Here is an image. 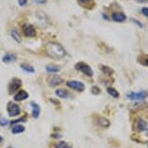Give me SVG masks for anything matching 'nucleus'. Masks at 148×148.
<instances>
[{
	"instance_id": "1a4fd4ad",
	"label": "nucleus",
	"mask_w": 148,
	"mask_h": 148,
	"mask_svg": "<svg viewBox=\"0 0 148 148\" xmlns=\"http://www.w3.org/2000/svg\"><path fill=\"white\" fill-rule=\"evenodd\" d=\"M27 98H28V93H27L26 91L19 90L18 93L15 95L14 100H15V101H23V100L27 99Z\"/></svg>"
},
{
	"instance_id": "4be33fe9",
	"label": "nucleus",
	"mask_w": 148,
	"mask_h": 148,
	"mask_svg": "<svg viewBox=\"0 0 148 148\" xmlns=\"http://www.w3.org/2000/svg\"><path fill=\"white\" fill-rule=\"evenodd\" d=\"M21 69L23 70V71L27 72V73H34L35 72V70H34L33 67L29 66V65H26V64H22V65H21Z\"/></svg>"
},
{
	"instance_id": "7ed1b4c3",
	"label": "nucleus",
	"mask_w": 148,
	"mask_h": 148,
	"mask_svg": "<svg viewBox=\"0 0 148 148\" xmlns=\"http://www.w3.org/2000/svg\"><path fill=\"white\" fill-rule=\"evenodd\" d=\"M147 92L140 91V92H129L127 94V98L131 101H141L147 97Z\"/></svg>"
},
{
	"instance_id": "412c9836",
	"label": "nucleus",
	"mask_w": 148,
	"mask_h": 148,
	"mask_svg": "<svg viewBox=\"0 0 148 148\" xmlns=\"http://www.w3.org/2000/svg\"><path fill=\"white\" fill-rule=\"evenodd\" d=\"M11 36H12V38L16 42V43H21V36H19L18 31H16V30H12V31H11Z\"/></svg>"
},
{
	"instance_id": "0eeeda50",
	"label": "nucleus",
	"mask_w": 148,
	"mask_h": 148,
	"mask_svg": "<svg viewBox=\"0 0 148 148\" xmlns=\"http://www.w3.org/2000/svg\"><path fill=\"white\" fill-rule=\"evenodd\" d=\"M111 18L115 22H123L126 21L127 16L125 15L124 13H121V12H115L112 14V16H111Z\"/></svg>"
},
{
	"instance_id": "7c9ffc66",
	"label": "nucleus",
	"mask_w": 148,
	"mask_h": 148,
	"mask_svg": "<svg viewBox=\"0 0 148 148\" xmlns=\"http://www.w3.org/2000/svg\"><path fill=\"white\" fill-rule=\"evenodd\" d=\"M136 2H138V3H146V2H148V0H136Z\"/></svg>"
},
{
	"instance_id": "ddd939ff",
	"label": "nucleus",
	"mask_w": 148,
	"mask_h": 148,
	"mask_svg": "<svg viewBox=\"0 0 148 148\" xmlns=\"http://www.w3.org/2000/svg\"><path fill=\"white\" fill-rule=\"evenodd\" d=\"M61 82H62V79H61L60 77H58V76L52 77L51 79H49V85H51V86H56L58 84H60Z\"/></svg>"
},
{
	"instance_id": "a211bd4d",
	"label": "nucleus",
	"mask_w": 148,
	"mask_h": 148,
	"mask_svg": "<svg viewBox=\"0 0 148 148\" xmlns=\"http://www.w3.org/2000/svg\"><path fill=\"white\" fill-rule=\"evenodd\" d=\"M55 94H56L59 98H64V99L69 96L68 92L66 90H64V89H57V90L55 91Z\"/></svg>"
},
{
	"instance_id": "f257e3e1",
	"label": "nucleus",
	"mask_w": 148,
	"mask_h": 148,
	"mask_svg": "<svg viewBox=\"0 0 148 148\" xmlns=\"http://www.w3.org/2000/svg\"><path fill=\"white\" fill-rule=\"evenodd\" d=\"M47 53L52 58L59 59L66 55V51L60 44L57 43H49L47 45Z\"/></svg>"
},
{
	"instance_id": "f8f14e48",
	"label": "nucleus",
	"mask_w": 148,
	"mask_h": 148,
	"mask_svg": "<svg viewBox=\"0 0 148 148\" xmlns=\"http://www.w3.org/2000/svg\"><path fill=\"white\" fill-rule=\"evenodd\" d=\"M16 60V55L15 53H8L3 57V62L8 63V64L15 62Z\"/></svg>"
},
{
	"instance_id": "423d86ee",
	"label": "nucleus",
	"mask_w": 148,
	"mask_h": 148,
	"mask_svg": "<svg viewBox=\"0 0 148 148\" xmlns=\"http://www.w3.org/2000/svg\"><path fill=\"white\" fill-rule=\"evenodd\" d=\"M21 79H13V80L11 82V84H10V93H14L16 92V90H18V88L21 87Z\"/></svg>"
},
{
	"instance_id": "a878e982",
	"label": "nucleus",
	"mask_w": 148,
	"mask_h": 148,
	"mask_svg": "<svg viewBox=\"0 0 148 148\" xmlns=\"http://www.w3.org/2000/svg\"><path fill=\"white\" fill-rule=\"evenodd\" d=\"M131 21H132L134 23H136V25H138L139 27H140V28H143V24L141 23L140 21H138V19H136V18H131Z\"/></svg>"
},
{
	"instance_id": "cd10ccee",
	"label": "nucleus",
	"mask_w": 148,
	"mask_h": 148,
	"mask_svg": "<svg viewBox=\"0 0 148 148\" xmlns=\"http://www.w3.org/2000/svg\"><path fill=\"white\" fill-rule=\"evenodd\" d=\"M82 4H88L89 2H93V0H77Z\"/></svg>"
},
{
	"instance_id": "9d476101",
	"label": "nucleus",
	"mask_w": 148,
	"mask_h": 148,
	"mask_svg": "<svg viewBox=\"0 0 148 148\" xmlns=\"http://www.w3.org/2000/svg\"><path fill=\"white\" fill-rule=\"evenodd\" d=\"M136 129H138V132H144V131L147 130V122L144 121L143 119L139 118L138 121H136Z\"/></svg>"
},
{
	"instance_id": "393cba45",
	"label": "nucleus",
	"mask_w": 148,
	"mask_h": 148,
	"mask_svg": "<svg viewBox=\"0 0 148 148\" xmlns=\"http://www.w3.org/2000/svg\"><path fill=\"white\" fill-rule=\"evenodd\" d=\"M91 91H92V93L95 94V95L101 93V90H100V88L97 87V86H93V87H92V90Z\"/></svg>"
},
{
	"instance_id": "c756f323",
	"label": "nucleus",
	"mask_w": 148,
	"mask_h": 148,
	"mask_svg": "<svg viewBox=\"0 0 148 148\" xmlns=\"http://www.w3.org/2000/svg\"><path fill=\"white\" fill-rule=\"evenodd\" d=\"M35 3H38V4H43V3H46L47 0H34Z\"/></svg>"
},
{
	"instance_id": "aec40b11",
	"label": "nucleus",
	"mask_w": 148,
	"mask_h": 148,
	"mask_svg": "<svg viewBox=\"0 0 148 148\" xmlns=\"http://www.w3.org/2000/svg\"><path fill=\"white\" fill-rule=\"evenodd\" d=\"M47 71L49 72V73H58L60 71V68L58 66H55V65H47L46 67Z\"/></svg>"
},
{
	"instance_id": "72a5a7b5",
	"label": "nucleus",
	"mask_w": 148,
	"mask_h": 148,
	"mask_svg": "<svg viewBox=\"0 0 148 148\" xmlns=\"http://www.w3.org/2000/svg\"><path fill=\"white\" fill-rule=\"evenodd\" d=\"M147 146H148V144H147Z\"/></svg>"
},
{
	"instance_id": "4468645a",
	"label": "nucleus",
	"mask_w": 148,
	"mask_h": 148,
	"mask_svg": "<svg viewBox=\"0 0 148 148\" xmlns=\"http://www.w3.org/2000/svg\"><path fill=\"white\" fill-rule=\"evenodd\" d=\"M97 123L101 127H104V128H107L110 126V121H108L107 118H104V117H100V118L98 119Z\"/></svg>"
},
{
	"instance_id": "39448f33",
	"label": "nucleus",
	"mask_w": 148,
	"mask_h": 148,
	"mask_svg": "<svg viewBox=\"0 0 148 148\" xmlns=\"http://www.w3.org/2000/svg\"><path fill=\"white\" fill-rule=\"evenodd\" d=\"M7 111L9 113L10 116L15 117L18 116L19 113H21V108L16 104H14V103H9L7 107Z\"/></svg>"
},
{
	"instance_id": "f3484780",
	"label": "nucleus",
	"mask_w": 148,
	"mask_h": 148,
	"mask_svg": "<svg viewBox=\"0 0 148 148\" xmlns=\"http://www.w3.org/2000/svg\"><path fill=\"white\" fill-rule=\"evenodd\" d=\"M138 62L144 66H148V55L147 54H141L138 56Z\"/></svg>"
},
{
	"instance_id": "6e6552de",
	"label": "nucleus",
	"mask_w": 148,
	"mask_h": 148,
	"mask_svg": "<svg viewBox=\"0 0 148 148\" xmlns=\"http://www.w3.org/2000/svg\"><path fill=\"white\" fill-rule=\"evenodd\" d=\"M23 32H24V34L26 36H28V37H34L36 35L35 28L32 25H30V24H25V25H23Z\"/></svg>"
},
{
	"instance_id": "2eb2a0df",
	"label": "nucleus",
	"mask_w": 148,
	"mask_h": 148,
	"mask_svg": "<svg viewBox=\"0 0 148 148\" xmlns=\"http://www.w3.org/2000/svg\"><path fill=\"white\" fill-rule=\"evenodd\" d=\"M24 130H25V128H24L22 125H15L13 128H12V133L13 134H21L22 132H24Z\"/></svg>"
},
{
	"instance_id": "dca6fc26",
	"label": "nucleus",
	"mask_w": 148,
	"mask_h": 148,
	"mask_svg": "<svg viewBox=\"0 0 148 148\" xmlns=\"http://www.w3.org/2000/svg\"><path fill=\"white\" fill-rule=\"evenodd\" d=\"M100 68H101L102 72L104 73L105 75H107V76H111V75L113 74V70H112V69H110L108 66L101 65V66H100Z\"/></svg>"
},
{
	"instance_id": "c85d7f7f",
	"label": "nucleus",
	"mask_w": 148,
	"mask_h": 148,
	"mask_svg": "<svg viewBox=\"0 0 148 148\" xmlns=\"http://www.w3.org/2000/svg\"><path fill=\"white\" fill-rule=\"evenodd\" d=\"M27 0H18V4L21 5V6H24V5L26 4Z\"/></svg>"
},
{
	"instance_id": "5701e85b",
	"label": "nucleus",
	"mask_w": 148,
	"mask_h": 148,
	"mask_svg": "<svg viewBox=\"0 0 148 148\" xmlns=\"http://www.w3.org/2000/svg\"><path fill=\"white\" fill-rule=\"evenodd\" d=\"M55 148H72V147L68 143H66V142H60V143L55 145Z\"/></svg>"
},
{
	"instance_id": "9b49d317",
	"label": "nucleus",
	"mask_w": 148,
	"mask_h": 148,
	"mask_svg": "<svg viewBox=\"0 0 148 148\" xmlns=\"http://www.w3.org/2000/svg\"><path fill=\"white\" fill-rule=\"evenodd\" d=\"M30 105H31V107H32L33 116H34L35 118H38L39 115H40V112H41V108H40V107H39V105L36 104L35 102H31L30 103Z\"/></svg>"
},
{
	"instance_id": "20e7f679",
	"label": "nucleus",
	"mask_w": 148,
	"mask_h": 148,
	"mask_svg": "<svg viewBox=\"0 0 148 148\" xmlns=\"http://www.w3.org/2000/svg\"><path fill=\"white\" fill-rule=\"evenodd\" d=\"M67 85H68L70 88L75 89V90H77V91H83L85 89L84 83L82 82H79V80H69V82H67Z\"/></svg>"
},
{
	"instance_id": "473e14b6",
	"label": "nucleus",
	"mask_w": 148,
	"mask_h": 148,
	"mask_svg": "<svg viewBox=\"0 0 148 148\" xmlns=\"http://www.w3.org/2000/svg\"><path fill=\"white\" fill-rule=\"evenodd\" d=\"M147 136H148V129H147Z\"/></svg>"
},
{
	"instance_id": "2f4dec72",
	"label": "nucleus",
	"mask_w": 148,
	"mask_h": 148,
	"mask_svg": "<svg viewBox=\"0 0 148 148\" xmlns=\"http://www.w3.org/2000/svg\"><path fill=\"white\" fill-rule=\"evenodd\" d=\"M2 140H3V138H2V136H0V142H2Z\"/></svg>"
},
{
	"instance_id": "6ab92c4d",
	"label": "nucleus",
	"mask_w": 148,
	"mask_h": 148,
	"mask_svg": "<svg viewBox=\"0 0 148 148\" xmlns=\"http://www.w3.org/2000/svg\"><path fill=\"white\" fill-rule=\"evenodd\" d=\"M107 92L110 95V96H112L113 98H115V99L119 98V93H118V91H117L116 89H114L112 87H108L107 89Z\"/></svg>"
},
{
	"instance_id": "f03ea898",
	"label": "nucleus",
	"mask_w": 148,
	"mask_h": 148,
	"mask_svg": "<svg viewBox=\"0 0 148 148\" xmlns=\"http://www.w3.org/2000/svg\"><path fill=\"white\" fill-rule=\"evenodd\" d=\"M76 69L79 70L82 73H83L84 75L88 77H93L94 73H93V70L91 69V67L87 65L86 63L84 62H79L76 64Z\"/></svg>"
},
{
	"instance_id": "bb28decb",
	"label": "nucleus",
	"mask_w": 148,
	"mask_h": 148,
	"mask_svg": "<svg viewBox=\"0 0 148 148\" xmlns=\"http://www.w3.org/2000/svg\"><path fill=\"white\" fill-rule=\"evenodd\" d=\"M141 13L143 14V15L146 16V18H148V8L147 7H143L141 9Z\"/></svg>"
},
{
	"instance_id": "b1692460",
	"label": "nucleus",
	"mask_w": 148,
	"mask_h": 148,
	"mask_svg": "<svg viewBox=\"0 0 148 148\" xmlns=\"http://www.w3.org/2000/svg\"><path fill=\"white\" fill-rule=\"evenodd\" d=\"M8 120L6 118H3V117H1L0 118V126H7L8 125Z\"/></svg>"
}]
</instances>
